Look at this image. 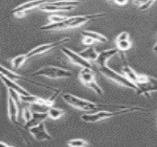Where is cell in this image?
<instances>
[{
    "instance_id": "11",
    "label": "cell",
    "mask_w": 157,
    "mask_h": 147,
    "mask_svg": "<svg viewBox=\"0 0 157 147\" xmlns=\"http://www.w3.org/2000/svg\"><path fill=\"white\" fill-rule=\"evenodd\" d=\"M28 130L31 135L37 141H49L52 139L51 135L48 133L46 128L44 122L35 126L30 128Z\"/></svg>"
},
{
    "instance_id": "31",
    "label": "cell",
    "mask_w": 157,
    "mask_h": 147,
    "mask_svg": "<svg viewBox=\"0 0 157 147\" xmlns=\"http://www.w3.org/2000/svg\"><path fill=\"white\" fill-rule=\"evenodd\" d=\"M0 144H1V145L2 146H3V147H10V145H8V144H7V143H5V142H2V141L1 142Z\"/></svg>"
},
{
    "instance_id": "25",
    "label": "cell",
    "mask_w": 157,
    "mask_h": 147,
    "mask_svg": "<svg viewBox=\"0 0 157 147\" xmlns=\"http://www.w3.org/2000/svg\"><path fill=\"white\" fill-rule=\"evenodd\" d=\"M79 1H56L51 2L50 3L54 5L62 6H76L80 3Z\"/></svg>"
},
{
    "instance_id": "20",
    "label": "cell",
    "mask_w": 157,
    "mask_h": 147,
    "mask_svg": "<svg viewBox=\"0 0 157 147\" xmlns=\"http://www.w3.org/2000/svg\"><path fill=\"white\" fill-rule=\"evenodd\" d=\"M28 59L26 54H21L14 57L11 62L13 68L15 70L19 69Z\"/></svg>"
},
{
    "instance_id": "18",
    "label": "cell",
    "mask_w": 157,
    "mask_h": 147,
    "mask_svg": "<svg viewBox=\"0 0 157 147\" xmlns=\"http://www.w3.org/2000/svg\"><path fill=\"white\" fill-rule=\"evenodd\" d=\"M81 34L83 37H88L93 40L94 41L101 43H105L108 41V39L102 34L98 32L90 30H82Z\"/></svg>"
},
{
    "instance_id": "22",
    "label": "cell",
    "mask_w": 157,
    "mask_h": 147,
    "mask_svg": "<svg viewBox=\"0 0 157 147\" xmlns=\"http://www.w3.org/2000/svg\"><path fill=\"white\" fill-rule=\"evenodd\" d=\"M115 41L116 48L118 50L119 52L127 51L130 49L132 47V42L129 39Z\"/></svg>"
},
{
    "instance_id": "14",
    "label": "cell",
    "mask_w": 157,
    "mask_h": 147,
    "mask_svg": "<svg viewBox=\"0 0 157 147\" xmlns=\"http://www.w3.org/2000/svg\"><path fill=\"white\" fill-rule=\"evenodd\" d=\"M119 52V51L117 48L105 50L99 52L98 57L95 60L98 67L107 65L108 60Z\"/></svg>"
},
{
    "instance_id": "9",
    "label": "cell",
    "mask_w": 157,
    "mask_h": 147,
    "mask_svg": "<svg viewBox=\"0 0 157 147\" xmlns=\"http://www.w3.org/2000/svg\"><path fill=\"white\" fill-rule=\"evenodd\" d=\"M49 2V1H35L27 2L14 8L12 11V13L14 15L15 17L22 18L25 16V12L26 11L36 7H40L41 6Z\"/></svg>"
},
{
    "instance_id": "16",
    "label": "cell",
    "mask_w": 157,
    "mask_h": 147,
    "mask_svg": "<svg viewBox=\"0 0 157 147\" xmlns=\"http://www.w3.org/2000/svg\"><path fill=\"white\" fill-rule=\"evenodd\" d=\"M48 117L47 112H33L32 119L30 121L25 123V127L27 129H29L30 128L35 126L44 122L45 120Z\"/></svg>"
},
{
    "instance_id": "10",
    "label": "cell",
    "mask_w": 157,
    "mask_h": 147,
    "mask_svg": "<svg viewBox=\"0 0 157 147\" xmlns=\"http://www.w3.org/2000/svg\"><path fill=\"white\" fill-rule=\"evenodd\" d=\"M61 51L73 64L80 66L82 68H92L91 64L90 62L83 58L78 53H77L72 50L65 47L61 49Z\"/></svg>"
},
{
    "instance_id": "26",
    "label": "cell",
    "mask_w": 157,
    "mask_h": 147,
    "mask_svg": "<svg viewBox=\"0 0 157 147\" xmlns=\"http://www.w3.org/2000/svg\"><path fill=\"white\" fill-rule=\"evenodd\" d=\"M67 17L60 15L52 14L48 16V19L51 22L50 23H60L64 21Z\"/></svg>"
},
{
    "instance_id": "21",
    "label": "cell",
    "mask_w": 157,
    "mask_h": 147,
    "mask_svg": "<svg viewBox=\"0 0 157 147\" xmlns=\"http://www.w3.org/2000/svg\"><path fill=\"white\" fill-rule=\"evenodd\" d=\"M47 112L48 114V117L54 120L59 119L64 116L66 113L63 109L53 107L48 108Z\"/></svg>"
},
{
    "instance_id": "30",
    "label": "cell",
    "mask_w": 157,
    "mask_h": 147,
    "mask_svg": "<svg viewBox=\"0 0 157 147\" xmlns=\"http://www.w3.org/2000/svg\"><path fill=\"white\" fill-rule=\"evenodd\" d=\"M116 4L119 6H124L126 5L128 2V1H114Z\"/></svg>"
},
{
    "instance_id": "19",
    "label": "cell",
    "mask_w": 157,
    "mask_h": 147,
    "mask_svg": "<svg viewBox=\"0 0 157 147\" xmlns=\"http://www.w3.org/2000/svg\"><path fill=\"white\" fill-rule=\"evenodd\" d=\"M79 54L86 60L95 61L98 57L99 52L93 47H88L79 52Z\"/></svg>"
},
{
    "instance_id": "24",
    "label": "cell",
    "mask_w": 157,
    "mask_h": 147,
    "mask_svg": "<svg viewBox=\"0 0 157 147\" xmlns=\"http://www.w3.org/2000/svg\"><path fill=\"white\" fill-rule=\"evenodd\" d=\"M155 2V1H133V2L138 6L140 10L145 11L148 9Z\"/></svg>"
},
{
    "instance_id": "12",
    "label": "cell",
    "mask_w": 157,
    "mask_h": 147,
    "mask_svg": "<svg viewBox=\"0 0 157 147\" xmlns=\"http://www.w3.org/2000/svg\"><path fill=\"white\" fill-rule=\"evenodd\" d=\"M21 100L24 103H28L35 105L40 106L42 107H47L48 108L53 107L54 102L51 101L49 98L44 99L37 96L31 94L26 96H21Z\"/></svg>"
},
{
    "instance_id": "17",
    "label": "cell",
    "mask_w": 157,
    "mask_h": 147,
    "mask_svg": "<svg viewBox=\"0 0 157 147\" xmlns=\"http://www.w3.org/2000/svg\"><path fill=\"white\" fill-rule=\"evenodd\" d=\"M49 1L47 3L41 6L39 8L40 10L45 12H69L75 8V6H62L51 4Z\"/></svg>"
},
{
    "instance_id": "28",
    "label": "cell",
    "mask_w": 157,
    "mask_h": 147,
    "mask_svg": "<svg viewBox=\"0 0 157 147\" xmlns=\"http://www.w3.org/2000/svg\"><path fill=\"white\" fill-rule=\"evenodd\" d=\"M129 38H130V35H129V33L128 32H126V31H124V32L120 33L117 36L115 41L129 40Z\"/></svg>"
},
{
    "instance_id": "6",
    "label": "cell",
    "mask_w": 157,
    "mask_h": 147,
    "mask_svg": "<svg viewBox=\"0 0 157 147\" xmlns=\"http://www.w3.org/2000/svg\"><path fill=\"white\" fill-rule=\"evenodd\" d=\"M132 113L129 110L121 111H110L99 110L95 113L84 114L81 116L82 120L88 123H94L106 119L110 118L120 115Z\"/></svg>"
},
{
    "instance_id": "1",
    "label": "cell",
    "mask_w": 157,
    "mask_h": 147,
    "mask_svg": "<svg viewBox=\"0 0 157 147\" xmlns=\"http://www.w3.org/2000/svg\"><path fill=\"white\" fill-rule=\"evenodd\" d=\"M105 15V13H100L91 14L67 17L62 22L60 23H50L43 25L40 28V29L45 31H51L75 28L84 24L89 21L104 17Z\"/></svg>"
},
{
    "instance_id": "15",
    "label": "cell",
    "mask_w": 157,
    "mask_h": 147,
    "mask_svg": "<svg viewBox=\"0 0 157 147\" xmlns=\"http://www.w3.org/2000/svg\"><path fill=\"white\" fill-rule=\"evenodd\" d=\"M1 78L3 83L5 84L8 89L13 90L23 96H29L31 94L23 87L17 84L15 81L10 80L2 74H1Z\"/></svg>"
},
{
    "instance_id": "2",
    "label": "cell",
    "mask_w": 157,
    "mask_h": 147,
    "mask_svg": "<svg viewBox=\"0 0 157 147\" xmlns=\"http://www.w3.org/2000/svg\"><path fill=\"white\" fill-rule=\"evenodd\" d=\"M98 70L102 75L109 80L124 87L133 89L136 92L137 91V88L135 84L128 80L124 74L116 71L107 65L98 67Z\"/></svg>"
},
{
    "instance_id": "27",
    "label": "cell",
    "mask_w": 157,
    "mask_h": 147,
    "mask_svg": "<svg viewBox=\"0 0 157 147\" xmlns=\"http://www.w3.org/2000/svg\"><path fill=\"white\" fill-rule=\"evenodd\" d=\"M33 112L31 111V108L28 107H24L22 111V115L25 121V123L30 121L33 117Z\"/></svg>"
},
{
    "instance_id": "23",
    "label": "cell",
    "mask_w": 157,
    "mask_h": 147,
    "mask_svg": "<svg viewBox=\"0 0 157 147\" xmlns=\"http://www.w3.org/2000/svg\"><path fill=\"white\" fill-rule=\"evenodd\" d=\"M67 145L70 147H87L89 146V143L83 139H74L69 140Z\"/></svg>"
},
{
    "instance_id": "7",
    "label": "cell",
    "mask_w": 157,
    "mask_h": 147,
    "mask_svg": "<svg viewBox=\"0 0 157 147\" xmlns=\"http://www.w3.org/2000/svg\"><path fill=\"white\" fill-rule=\"evenodd\" d=\"M70 40L71 39L69 38L64 37L56 41L39 45L30 51L28 53H26V55L28 58H29L32 57L43 54L45 53L47 51H49L51 50L62 46L65 43H68L70 41Z\"/></svg>"
},
{
    "instance_id": "33",
    "label": "cell",
    "mask_w": 157,
    "mask_h": 147,
    "mask_svg": "<svg viewBox=\"0 0 157 147\" xmlns=\"http://www.w3.org/2000/svg\"></svg>"
},
{
    "instance_id": "3",
    "label": "cell",
    "mask_w": 157,
    "mask_h": 147,
    "mask_svg": "<svg viewBox=\"0 0 157 147\" xmlns=\"http://www.w3.org/2000/svg\"><path fill=\"white\" fill-rule=\"evenodd\" d=\"M73 75V73L68 70L54 66H47L39 69L34 72V76H44L52 79L69 78Z\"/></svg>"
},
{
    "instance_id": "29",
    "label": "cell",
    "mask_w": 157,
    "mask_h": 147,
    "mask_svg": "<svg viewBox=\"0 0 157 147\" xmlns=\"http://www.w3.org/2000/svg\"><path fill=\"white\" fill-rule=\"evenodd\" d=\"M95 41L90 38L88 37H83L82 40V44L85 45H90L93 44Z\"/></svg>"
},
{
    "instance_id": "8",
    "label": "cell",
    "mask_w": 157,
    "mask_h": 147,
    "mask_svg": "<svg viewBox=\"0 0 157 147\" xmlns=\"http://www.w3.org/2000/svg\"><path fill=\"white\" fill-rule=\"evenodd\" d=\"M1 74L5 76L7 78L13 80V81H15L16 80H22L25 81L27 82L31 83L35 85H37L40 87H43L45 89H48V90H50L52 92H55L58 91L59 89H56V88H53L51 86L48 85H46L43 84L42 83L37 82L35 81H33L31 79L26 78L24 76H22L18 74L15 73L14 72L10 70L9 69H7L6 67L2 65L1 66Z\"/></svg>"
},
{
    "instance_id": "5",
    "label": "cell",
    "mask_w": 157,
    "mask_h": 147,
    "mask_svg": "<svg viewBox=\"0 0 157 147\" xmlns=\"http://www.w3.org/2000/svg\"><path fill=\"white\" fill-rule=\"evenodd\" d=\"M79 79L84 86L91 89L98 95H102L103 91L97 83L92 68H82L79 73Z\"/></svg>"
},
{
    "instance_id": "32",
    "label": "cell",
    "mask_w": 157,
    "mask_h": 147,
    "mask_svg": "<svg viewBox=\"0 0 157 147\" xmlns=\"http://www.w3.org/2000/svg\"><path fill=\"white\" fill-rule=\"evenodd\" d=\"M153 50L157 53V42L155 44L153 47Z\"/></svg>"
},
{
    "instance_id": "13",
    "label": "cell",
    "mask_w": 157,
    "mask_h": 147,
    "mask_svg": "<svg viewBox=\"0 0 157 147\" xmlns=\"http://www.w3.org/2000/svg\"><path fill=\"white\" fill-rule=\"evenodd\" d=\"M8 112L9 119L11 122L14 124H18L20 109L17 103L10 95H8Z\"/></svg>"
},
{
    "instance_id": "4",
    "label": "cell",
    "mask_w": 157,
    "mask_h": 147,
    "mask_svg": "<svg viewBox=\"0 0 157 147\" xmlns=\"http://www.w3.org/2000/svg\"><path fill=\"white\" fill-rule=\"evenodd\" d=\"M137 86V94L149 96L152 92H157V79L152 76L140 74L136 83Z\"/></svg>"
}]
</instances>
